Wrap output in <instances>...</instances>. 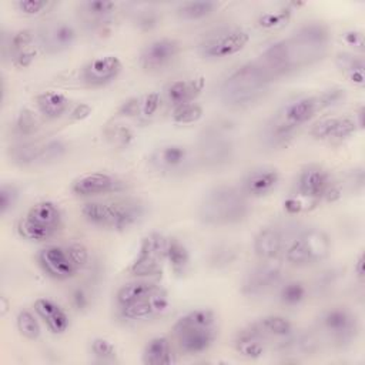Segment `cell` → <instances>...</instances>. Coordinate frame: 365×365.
Listing matches in <instances>:
<instances>
[{"label":"cell","mask_w":365,"mask_h":365,"mask_svg":"<svg viewBox=\"0 0 365 365\" xmlns=\"http://www.w3.org/2000/svg\"><path fill=\"white\" fill-rule=\"evenodd\" d=\"M202 114H204L202 107L198 103L191 101V103H184V104L175 106L173 108L171 118L177 124H192V123L198 121L202 117Z\"/></svg>","instance_id":"obj_42"},{"label":"cell","mask_w":365,"mask_h":365,"mask_svg":"<svg viewBox=\"0 0 365 365\" xmlns=\"http://www.w3.org/2000/svg\"><path fill=\"white\" fill-rule=\"evenodd\" d=\"M355 117L349 115H335V117H325L319 121H317L311 130L309 134L312 138L319 141H341L356 130Z\"/></svg>","instance_id":"obj_25"},{"label":"cell","mask_w":365,"mask_h":365,"mask_svg":"<svg viewBox=\"0 0 365 365\" xmlns=\"http://www.w3.org/2000/svg\"><path fill=\"white\" fill-rule=\"evenodd\" d=\"M274 78L259 64L250 61L231 71L220 86V98L230 108H245L259 101Z\"/></svg>","instance_id":"obj_2"},{"label":"cell","mask_w":365,"mask_h":365,"mask_svg":"<svg viewBox=\"0 0 365 365\" xmlns=\"http://www.w3.org/2000/svg\"><path fill=\"white\" fill-rule=\"evenodd\" d=\"M238 257V250L231 244L217 245L210 254V264L215 268H222L232 264Z\"/></svg>","instance_id":"obj_43"},{"label":"cell","mask_w":365,"mask_h":365,"mask_svg":"<svg viewBox=\"0 0 365 365\" xmlns=\"http://www.w3.org/2000/svg\"><path fill=\"white\" fill-rule=\"evenodd\" d=\"M115 10L114 1L107 0H87L78 4L80 19L90 27H101L110 20Z\"/></svg>","instance_id":"obj_30"},{"label":"cell","mask_w":365,"mask_h":365,"mask_svg":"<svg viewBox=\"0 0 365 365\" xmlns=\"http://www.w3.org/2000/svg\"><path fill=\"white\" fill-rule=\"evenodd\" d=\"M167 261L171 267V269L177 275L185 274L188 265H190V254L185 245L177 240V238H168L167 242Z\"/></svg>","instance_id":"obj_37"},{"label":"cell","mask_w":365,"mask_h":365,"mask_svg":"<svg viewBox=\"0 0 365 365\" xmlns=\"http://www.w3.org/2000/svg\"><path fill=\"white\" fill-rule=\"evenodd\" d=\"M36 106L46 118L56 120L67 113L70 101L63 93L48 90L36 96Z\"/></svg>","instance_id":"obj_32"},{"label":"cell","mask_w":365,"mask_h":365,"mask_svg":"<svg viewBox=\"0 0 365 365\" xmlns=\"http://www.w3.org/2000/svg\"><path fill=\"white\" fill-rule=\"evenodd\" d=\"M250 212L248 198L240 188L215 185L204 192L198 204V218L207 225H232L244 221Z\"/></svg>","instance_id":"obj_3"},{"label":"cell","mask_w":365,"mask_h":365,"mask_svg":"<svg viewBox=\"0 0 365 365\" xmlns=\"http://www.w3.org/2000/svg\"><path fill=\"white\" fill-rule=\"evenodd\" d=\"M16 327L17 331L20 332V335H23L24 338L34 341L40 336L41 334V328L40 324L37 321V317L30 312L29 309H20L17 317H16Z\"/></svg>","instance_id":"obj_40"},{"label":"cell","mask_w":365,"mask_h":365,"mask_svg":"<svg viewBox=\"0 0 365 365\" xmlns=\"http://www.w3.org/2000/svg\"><path fill=\"white\" fill-rule=\"evenodd\" d=\"M248 40L250 34L242 29H222L207 36L200 43L198 51L207 60H222L240 53Z\"/></svg>","instance_id":"obj_13"},{"label":"cell","mask_w":365,"mask_h":365,"mask_svg":"<svg viewBox=\"0 0 365 365\" xmlns=\"http://www.w3.org/2000/svg\"><path fill=\"white\" fill-rule=\"evenodd\" d=\"M258 61L274 80L308 64L291 38L278 40L269 44L262 51Z\"/></svg>","instance_id":"obj_11"},{"label":"cell","mask_w":365,"mask_h":365,"mask_svg":"<svg viewBox=\"0 0 365 365\" xmlns=\"http://www.w3.org/2000/svg\"><path fill=\"white\" fill-rule=\"evenodd\" d=\"M37 127H38V123L33 111H30L29 108H23L14 121V131L20 137L31 135L33 133H36Z\"/></svg>","instance_id":"obj_45"},{"label":"cell","mask_w":365,"mask_h":365,"mask_svg":"<svg viewBox=\"0 0 365 365\" xmlns=\"http://www.w3.org/2000/svg\"><path fill=\"white\" fill-rule=\"evenodd\" d=\"M91 352L94 354V356H97L101 361H110L114 359L117 355L115 346L111 341H108L107 338H94L91 342Z\"/></svg>","instance_id":"obj_48"},{"label":"cell","mask_w":365,"mask_h":365,"mask_svg":"<svg viewBox=\"0 0 365 365\" xmlns=\"http://www.w3.org/2000/svg\"><path fill=\"white\" fill-rule=\"evenodd\" d=\"M331 252L328 234L318 228L301 231L288 245L285 259L294 267H308L324 261Z\"/></svg>","instance_id":"obj_8"},{"label":"cell","mask_w":365,"mask_h":365,"mask_svg":"<svg viewBox=\"0 0 365 365\" xmlns=\"http://www.w3.org/2000/svg\"><path fill=\"white\" fill-rule=\"evenodd\" d=\"M289 38L311 64L324 56L329 43V30L319 21H311L299 26Z\"/></svg>","instance_id":"obj_16"},{"label":"cell","mask_w":365,"mask_h":365,"mask_svg":"<svg viewBox=\"0 0 365 365\" xmlns=\"http://www.w3.org/2000/svg\"><path fill=\"white\" fill-rule=\"evenodd\" d=\"M167 242L161 232H148L140 242L137 255L130 265V274L138 278L157 275L167 259Z\"/></svg>","instance_id":"obj_12"},{"label":"cell","mask_w":365,"mask_h":365,"mask_svg":"<svg viewBox=\"0 0 365 365\" xmlns=\"http://www.w3.org/2000/svg\"><path fill=\"white\" fill-rule=\"evenodd\" d=\"M204 77L175 80L165 87V100L173 107L194 101L204 88Z\"/></svg>","instance_id":"obj_29"},{"label":"cell","mask_w":365,"mask_h":365,"mask_svg":"<svg viewBox=\"0 0 365 365\" xmlns=\"http://www.w3.org/2000/svg\"><path fill=\"white\" fill-rule=\"evenodd\" d=\"M140 103H141V98H137V97L127 100V101L120 107V114H121V115H128V117H131V115H140V114H138V113H140Z\"/></svg>","instance_id":"obj_54"},{"label":"cell","mask_w":365,"mask_h":365,"mask_svg":"<svg viewBox=\"0 0 365 365\" xmlns=\"http://www.w3.org/2000/svg\"><path fill=\"white\" fill-rule=\"evenodd\" d=\"M38 147H40V144H33V143L17 144V145H13L9 148L7 155H9L10 161L16 165H20V167L36 165L37 155H38Z\"/></svg>","instance_id":"obj_39"},{"label":"cell","mask_w":365,"mask_h":365,"mask_svg":"<svg viewBox=\"0 0 365 365\" xmlns=\"http://www.w3.org/2000/svg\"><path fill=\"white\" fill-rule=\"evenodd\" d=\"M335 64L349 81L362 86L365 83V61L362 56L342 51L335 57Z\"/></svg>","instance_id":"obj_34"},{"label":"cell","mask_w":365,"mask_h":365,"mask_svg":"<svg viewBox=\"0 0 365 365\" xmlns=\"http://www.w3.org/2000/svg\"><path fill=\"white\" fill-rule=\"evenodd\" d=\"M217 7L218 4L210 0L185 1L177 7V16L182 20H198L212 14Z\"/></svg>","instance_id":"obj_38"},{"label":"cell","mask_w":365,"mask_h":365,"mask_svg":"<svg viewBox=\"0 0 365 365\" xmlns=\"http://www.w3.org/2000/svg\"><path fill=\"white\" fill-rule=\"evenodd\" d=\"M181 46L175 38L161 37L150 41L140 53V66L148 73L161 71L180 54Z\"/></svg>","instance_id":"obj_17"},{"label":"cell","mask_w":365,"mask_h":365,"mask_svg":"<svg viewBox=\"0 0 365 365\" xmlns=\"http://www.w3.org/2000/svg\"><path fill=\"white\" fill-rule=\"evenodd\" d=\"M339 197L338 185L334 182L328 170L318 164L305 165L295 182V195L289 197L284 207L289 214H298L309 205H315L319 201H334Z\"/></svg>","instance_id":"obj_6"},{"label":"cell","mask_w":365,"mask_h":365,"mask_svg":"<svg viewBox=\"0 0 365 365\" xmlns=\"http://www.w3.org/2000/svg\"><path fill=\"white\" fill-rule=\"evenodd\" d=\"M291 17L289 9H281L278 11H265L259 16L258 24L264 29H279L282 27Z\"/></svg>","instance_id":"obj_47"},{"label":"cell","mask_w":365,"mask_h":365,"mask_svg":"<svg viewBox=\"0 0 365 365\" xmlns=\"http://www.w3.org/2000/svg\"><path fill=\"white\" fill-rule=\"evenodd\" d=\"M338 272L335 269H325L317 275L312 284V289L315 295H327L336 285Z\"/></svg>","instance_id":"obj_46"},{"label":"cell","mask_w":365,"mask_h":365,"mask_svg":"<svg viewBox=\"0 0 365 365\" xmlns=\"http://www.w3.org/2000/svg\"><path fill=\"white\" fill-rule=\"evenodd\" d=\"M50 4L51 3H48L46 0H19L16 3L19 11H21L23 14H27V16L40 14L44 10H47Z\"/></svg>","instance_id":"obj_51"},{"label":"cell","mask_w":365,"mask_h":365,"mask_svg":"<svg viewBox=\"0 0 365 365\" xmlns=\"http://www.w3.org/2000/svg\"><path fill=\"white\" fill-rule=\"evenodd\" d=\"M160 106V94L158 93H148L140 103V115L143 117H153Z\"/></svg>","instance_id":"obj_52"},{"label":"cell","mask_w":365,"mask_h":365,"mask_svg":"<svg viewBox=\"0 0 365 365\" xmlns=\"http://www.w3.org/2000/svg\"><path fill=\"white\" fill-rule=\"evenodd\" d=\"M194 157L191 151L177 143L163 144L150 154L148 163L153 170L167 175H181L194 167Z\"/></svg>","instance_id":"obj_14"},{"label":"cell","mask_w":365,"mask_h":365,"mask_svg":"<svg viewBox=\"0 0 365 365\" xmlns=\"http://www.w3.org/2000/svg\"><path fill=\"white\" fill-rule=\"evenodd\" d=\"M167 307H168V295L161 287H157L148 295L118 308V311L124 319L145 321L163 314L167 309Z\"/></svg>","instance_id":"obj_22"},{"label":"cell","mask_w":365,"mask_h":365,"mask_svg":"<svg viewBox=\"0 0 365 365\" xmlns=\"http://www.w3.org/2000/svg\"><path fill=\"white\" fill-rule=\"evenodd\" d=\"M281 279L282 268L278 262H274V259L261 261L245 272L241 281V292L251 298L264 297L277 288L281 284Z\"/></svg>","instance_id":"obj_15"},{"label":"cell","mask_w":365,"mask_h":365,"mask_svg":"<svg viewBox=\"0 0 365 365\" xmlns=\"http://www.w3.org/2000/svg\"><path fill=\"white\" fill-rule=\"evenodd\" d=\"M308 297V288L301 281H287L278 288V301L288 308L299 307Z\"/></svg>","instance_id":"obj_36"},{"label":"cell","mask_w":365,"mask_h":365,"mask_svg":"<svg viewBox=\"0 0 365 365\" xmlns=\"http://www.w3.org/2000/svg\"><path fill=\"white\" fill-rule=\"evenodd\" d=\"M73 304H74V307L77 309H83L84 307H87L88 298H87V295H86V292L83 289L78 288V289H76L73 292Z\"/></svg>","instance_id":"obj_57"},{"label":"cell","mask_w":365,"mask_h":365,"mask_svg":"<svg viewBox=\"0 0 365 365\" xmlns=\"http://www.w3.org/2000/svg\"><path fill=\"white\" fill-rule=\"evenodd\" d=\"M124 188L125 182L121 178L104 171L83 174L71 182V191L78 197H94L110 192H120Z\"/></svg>","instance_id":"obj_19"},{"label":"cell","mask_w":365,"mask_h":365,"mask_svg":"<svg viewBox=\"0 0 365 365\" xmlns=\"http://www.w3.org/2000/svg\"><path fill=\"white\" fill-rule=\"evenodd\" d=\"M157 287H158L157 284H154L151 281H145V279H135V281L127 282L117 291V295H115L117 307L121 308L124 305H128V304L134 302L135 299H140V298L148 295Z\"/></svg>","instance_id":"obj_35"},{"label":"cell","mask_w":365,"mask_h":365,"mask_svg":"<svg viewBox=\"0 0 365 365\" xmlns=\"http://www.w3.org/2000/svg\"><path fill=\"white\" fill-rule=\"evenodd\" d=\"M158 14L153 9H145V10H138L134 16V23L138 29L141 30H151L158 24Z\"/></svg>","instance_id":"obj_50"},{"label":"cell","mask_w":365,"mask_h":365,"mask_svg":"<svg viewBox=\"0 0 365 365\" xmlns=\"http://www.w3.org/2000/svg\"><path fill=\"white\" fill-rule=\"evenodd\" d=\"M284 232L279 227H264L254 238V252L261 261L275 259L284 247Z\"/></svg>","instance_id":"obj_28"},{"label":"cell","mask_w":365,"mask_h":365,"mask_svg":"<svg viewBox=\"0 0 365 365\" xmlns=\"http://www.w3.org/2000/svg\"><path fill=\"white\" fill-rule=\"evenodd\" d=\"M354 271L356 274V277L359 279H364V275H365V269H364V255L359 254L356 261H355V267H354Z\"/></svg>","instance_id":"obj_58"},{"label":"cell","mask_w":365,"mask_h":365,"mask_svg":"<svg viewBox=\"0 0 365 365\" xmlns=\"http://www.w3.org/2000/svg\"><path fill=\"white\" fill-rule=\"evenodd\" d=\"M174 361L170 341L165 336L151 338L143 349V362L147 365H168Z\"/></svg>","instance_id":"obj_33"},{"label":"cell","mask_w":365,"mask_h":365,"mask_svg":"<svg viewBox=\"0 0 365 365\" xmlns=\"http://www.w3.org/2000/svg\"><path fill=\"white\" fill-rule=\"evenodd\" d=\"M344 40L348 46H352L354 48H358V50H364V34L361 31H356V30L346 31L344 34Z\"/></svg>","instance_id":"obj_55"},{"label":"cell","mask_w":365,"mask_h":365,"mask_svg":"<svg viewBox=\"0 0 365 365\" xmlns=\"http://www.w3.org/2000/svg\"><path fill=\"white\" fill-rule=\"evenodd\" d=\"M268 339L261 334L255 324L240 329L234 338L235 351L248 359H258L267 352Z\"/></svg>","instance_id":"obj_26"},{"label":"cell","mask_w":365,"mask_h":365,"mask_svg":"<svg viewBox=\"0 0 365 365\" xmlns=\"http://www.w3.org/2000/svg\"><path fill=\"white\" fill-rule=\"evenodd\" d=\"M279 182V171L272 165H258L248 170L241 182L240 190L248 198H261L268 195Z\"/></svg>","instance_id":"obj_21"},{"label":"cell","mask_w":365,"mask_h":365,"mask_svg":"<svg viewBox=\"0 0 365 365\" xmlns=\"http://www.w3.org/2000/svg\"><path fill=\"white\" fill-rule=\"evenodd\" d=\"M110 137H113L114 143L115 144H120V145H127L128 141L133 138V134L128 128L125 127H115L111 130V134Z\"/></svg>","instance_id":"obj_53"},{"label":"cell","mask_w":365,"mask_h":365,"mask_svg":"<svg viewBox=\"0 0 365 365\" xmlns=\"http://www.w3.org/2000/svg\"><path fill=\"white\" fill-rule=\"evenodd\" d=\"M144 214L145 205L137 198L96 200L81 207V215L90 225L111 231H124L138 224Z\"/></svg>","instance_id":"obj_4"},{"label":"cell","mask_w":365,"mask_h":365,"mask_svg":"<svg viewBox=\"0 0 365 365\" xmlns=\"http://www.w3.org/2000/svg\"><path fill=\"white\" fill-rule=\"evenodd\" d=\"M34 312L43 319L48 331L56 335L64 334L70 327V319L66 311L50 298H37L34 301Z\"/></svg>","instance_id":"obj_27"},{"label":"cell","mask_w":365,"mask_h":365,"mask_svg":"<svg viewBox=\"0 0 365 365\" xmlns=\"http://www.w3.org/2000/svg\"><path fill=\"white\" fill-rule=\"evenodd\" d=\"M61 227V211L51 201H40L17 222V234L27 241L41 242L50 240Z\"/></svg>","instance_id":"obj_7"},{"label":"cell","mask_w":365,"mask_h":365,"mask_svg":"<svg viewBox=\"0 0 365 365\" xmlns=\"http://www.w3.org/2000/svg\"><path fill=\"white\" fill-rule=\"evenodd\" d=\"M254 324L267 339H275L278 345L294 332L291 321L282 315H265Z\"/></svg>","instance_id":"obj_31"},{"label":"cell","mask_w":365,"mask_h":365,"mask_svg":"<svg viewBox=\"0 0 365 365\" xmlns=\"http://www.w3.org/2000/svg\"><path fill=\"white\" fill-rule=\"evenodd\" d=\"M121 61L117 56L106 54L90 60L81 70V80L91 87L111 83L121 73Z\"/></svg>","instance_id":"obj_23"},{"label":"cell","mask_w":365,"mask_h":365,"mask_svg":"<svg viewBox=\"0 0 365 365\" xmlns=\"http://www.w3.org/2000/svg\"><path fill=\"white\" fill-rule=\"evenodd\" d=\"M67 248V252L74 264V267L80 271L83 269L87 264H88V250L80 244V242H73L70 245L66 247Z\"/></svg>","instance_id":"obj_49"},{"label":"cell","mask_w":365,"mask_h":365,"mask_svg":"<svg viewBox=\"0 0 365 365\" xmlns=\"http://www.w3.org/2000/svg\"><path fill=\"white\" fill-rule=\"evenodd\" d=\"M346 182L351 187V190H361L364 185V171L362 170L351 171L346 178Z\"/></svg>","instance_id":"obj_56"},{"label":"cell","mask_w":365,"mask_h":365,"mask_svg":"<svg viewBox=\"0 0 365 365\" xmlns=\"http://www.w3.org/2000/svg\"><path fill=\"white\" fill-rule=\"evenodd\" d=\"M345 97L344 88H329L318 94L301 96L284 103L264 128V141L269 147L287 144L292 135L312 117L339 103Z\"/></svg>","instance_id":"obj_1"},{"label":"cell","mask_w":365,"mask_h":365,"mask_svg":"<svg viewBox=\"0 0 365 365\" xmlns=\"http://www.w3.org/2000/svg\"><path fill=\"white\" fill-rule=\"evenodd\" d=\"M37 48V36L27 29L13 33L4 44V51H7L11 64L19 68L29 67L33 63Z\"/></svg>","instance_id":"obj_24"},{"label":"cell","mask_w":365,"mask_h":365,"mask_svg":"<svg viewBox=\"0 0 365 365\" xmlns=\"http://www.w3.org/2000/svg\"><path fill=\"white\" fill-rule=\"evenodd\" d=\"M38 265L50 278L64 281L73 278L78 269L74 267L67 248L60 245H48L40 250L37 255Z\"/></svg>","instance_id":"obj_20"},{"label":"cell","mask_w":365,"mask_h":365,"mask_svg":"<svg viewBox=\"0 0 365 365\" xmlns=\"http://www.w3.org/2000/svg\"><path fill=\"white\" fill-rule=\"evenodd\" d=\"M20 197L19 188L11 182H3L0 185V214L4 217L14 210Z\"/></svg>","instance_id":"obj_44"},{"label":"cell","mask_w":365,"mask_h":365,"mask_svg":"<svg viewBox=\"0 0 365 365\" xmlns=\"http://www.w3.org/2000/svg\"><path fill=\"white\" fill-rule=\"evenodd\" d=\"M67 153V145L61 140H48L38 147V155H37V163L36 165H43V164H50Z\"/></svg>","instance_id":"obj_41"},{"label":"cell","mask_w":365,"mask_h":365,"mask_svg":"<svg viewBox=\"0 0 365 365\" xmlns=\"http://www.w3.org/2000/svg\"><path fill=\"white\" fill-rule=\"evenodd\" d=\"M235 154V145L221 125H210L200 135L197 161L205 168H222L228 165Z\"/></svg>","instance_id":"obj_10"},{"label":"cell","mask_w":365,"mask_h":365,"mask_svg":"<svg viewBox=\"0 0 365 365\" xmlns=\"http://www.w3.org/2000/svg\"><path fill=\"white\" fill-rule=\"evenodd\" d=\"M318 331L334 346L345 348L355 341L359 322L349 308L332 307L319 314Z\"/></svg>","instance_id":"obj_9"},{"label":"cell","mask_w":365,"mask_h":365,"mask_svg":"<svg viewBox=\"0 0 365 365\" xmlns=\"http://www.w3.org/2000/svg\"><path fill=\"white\" fill-rule=\"evenodd\" d=\"M76 38V29L64 20L46 23L37 33L38 47L48 54H58L71 48Z\"/></svg>","instance_id":"obj_18"},{"label":"cell","mask_w":365,"mask_h":365,"mask_svg":"<svg viewBox=\"0 0 365 365\" xmlns=\"http://www.w3.org/2000/svg\"><path fill=\"white\" fill-rule=\"evenodd\" d=\"M215 314L210 308H195L181 315L174 324L178 348L187 355L208 351L217 339Z\"/></svg>","instance_id":"obj_5"}]
</instances>
